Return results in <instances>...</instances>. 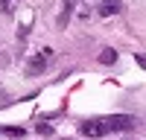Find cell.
I'll return each instance as SVG.
<instances>
[{"mask_svg": "<svg viewBox=\"0 0 146 140\" xmlns=\"http://www.w3.org/2000/svg\"><path fill=\"white\" fill-rule=\"evenodd\" d=\"M135 117H129V114H114V117H100V120H88V123H82L79 131L85 137H105V134H111V131H129V128H135Z\"/></svg>", "mask_w": 146, "mask_h": 140, "instance_id": "obj_1", "label": "cell"}, {"mask_svg": "<svg viewBox=\"0 0 146 140\" xmlns=\"http://www.w3.org/2000/svg\"><path fill=\"white\" fill-rule=\"evenodd\" d=\"M50 58H53V50H41V53H35V55H32V61L27 64V70H29L32 76H35V73H41V70L50 64Z\"/></svg>", "mask_w": 146, "mask_h": 140, "instance_id": "obj_2", "label": "cell"}, {"mask_svg": "<svg viewBox=\"0 0 146 140\" xmlns=\"http://www.w3.org/2000/svg\"><path fill=\"white\" fill-rule=\"evenodd\" d=\"M120 9H123L120 0H102V3H100V15L102 18H111V15H117Z\"/></svg>", "mask_w": 146, "mask_h": 140, "instance_id": "obj_3", "label": "cell"}, {"mask_svg": "<svg viewBox=\"0 0 146 140\" xmlns=\"http://www.w3.org/2000/svg\"><path fill=\"white\" fill-rule=\"evenodd\" d=\"M100 61H102V64H114V61H117V53L111 50V47H105V50L100 53Z\"/></svg>", "mask_w": 146, "mask_h": 140, "instance_id": "obj_4", "label": "cell"}, {"mask_svg": "<svg viewBox=\"0 0 146 140\" xmlns=\"http://www.w3.org/2000/svg\"><path fill=\"white\" fill-rule=\"evenodd\" d=\"M73 3H76V0H64V9H62V18H58V23H67V18H70V9H73Z\"/></svg>", "mask_w": 146, "mask_h": 140, "instance_id": "obj_5", "label": "cell"}, {"mask_svg": "<svg viewBox=\"0 0 146 140\" xmlns=\"http://www.w3.org/2000/svg\"><path fill=\"white\" fill-rule=\"evenodd\" d=\"M6 137H23V128H3Z\"/></svg>", "mask_w": 146, "mask_h": 140, "instance_id": "obj_6", "label": "cell"}, {"mask_svg": "<svg viewBox=\"0 0 146 140\" xmlns=\"http://www.w3.org/2000/svg\"><path fill=\"white\" fill-rule=\"evenodd\" d=\"M0 12H3V15H9V12H12V6H9V0H0Z\"/></svg>", "mask_w": 146, "mask_h": 140, "instance_id": "obj_7", "label": "cell"}, {"mask_svg": "<svg viewBox=\"0 0 146 140\" xmlns=\"http://www.w3.org/2000/svg\"><path fill=\"white\" fill-rule=\"evenodd\" d=\"M137 64H140V67H146V58H143V55H137Z\"/></svg>", "mask_w": 146, "mask_h": 140, "instance_id": "obj_8", "label": "cell"}]
</instances>
